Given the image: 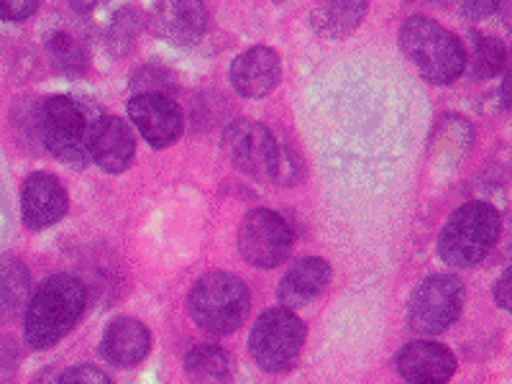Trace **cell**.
<instances>
[{"label": "cell", "mask_w": 512, "mask_h": 384, "mask_svg": "<svg viewBox=\"0 0 512 384\" xmlns=\"http://www.w3.org/2000/svg\"><path fill=\"white\" fill-rule=\"evenodd\" d=\"M223 152L231 164L256 180L297 185L303 180V167L297 154L282 144L267 126L254 121H233L223 131Z\"/></svg>", "instance_id": "6da1fadb"}, {"label": "cell", "mask_w": 512, "mask_h": 384, "mask_svg": "<svg viewBox=\"0 0 512 384\" xmlns=\"http://www.w3.org/2000/svg\"><path fill=\"white\" fill-rule=\"evenodd\" d=\"M88 305V287L75 274H52L31 297L26 310V341L31 349H52L62 341Z\"/></svg>", "instance_id": "7a4b0ae2"}, {"label": "cell", "mask_w": 512, "mask_h": 384, "mask_svg": "<svg viewBox=\"0 0 512 384\" xmlns=\"http://www.w3.org/2000/svg\"><path fill=\"white\" fill-rule=\"evenodd\" d=\"M402 54L415 64L425 82L431 85H451L466 70V49L454 31H448L428 16H410L402 24L400 36Z\"/></svg>", "instance_id": "3957f363"}, {"label": "cell", "mask_w": 512, "mask_h": 384, "mask_svg": "<svg viewBox=\"0 0 512 384\" xmlns=\"http://www.w3.org/2000/svg\"><path fill=\"white\" fill-rule=\"evenodd\" d=\"M249 308V287L231 272L203 274L187 295V313L195 320V326L210 336H228L239 331Z\"/></svg>", "instance_id": "277c9868"}, {"label": "cell", "mask_w": 512, "mask_h": 384, "mask_svg": "<svg viewBox=\"0 0 512 384\" xmlns=\"http://www.w3.org/2000/svg\"><path fill=\"white\" fill-rule=\"evenodd\" d=\"M502 221L497 208L484 200L464 203L451 213L438 239V256L448 267H477L500 239Z\"/></svg>", "instance_id": "5b68a950"}, {"label": "cell", "mask_w": 512, "mask_h": 384, "mask_svg": "<svg viewBox=\"0 0 512 384\" xmlns=\"http://www.w3.org/2000/svg\"><path fill=\"white\" fill-rule=\"evenodd\" d=\"M90 121L88 111L67 95H54L41 105L39 136L41 144L67 167L82 169L90 164L88 139H90Z\"/></svg>", "instance_id": "8992f818"}, {"label": "cell", "mask_w": 512, "mask_h": 384, "mask_svg": "<svg viewBox=\"0 0 512 384\" xmlns=\"http://www.w3.org/2000/svg\"><path fill=\"white\" fill-rule=\"evenodd\" d=\"M308 328L290 308H269L256 318L249 336L251 359L264 372H290L303 354Z\"/></svg>", "instance_id": "52a82bcc"}, {"label": "cell", "mask_w": 512, "mask_h": 384, "mask_svg": "<svg viewBox=\"0 0 512 384\" xmlns=\"http://www.w3.org/2000/svg\"><path fill=\"white\" fill-rule=\"evenodd\" d=\"M466 287L456 274H431L415 287L408 305V323L420 336H438L459 320Z\"/></svg>", "instance_id": "ba28073f"}, {"label": "cell", "mask_w": 512, "mask_h": 384, "mask_svg": "<svg viewBox=\"0 0 512 384\" xmlns=\"http://www.w3.org/2000/svg\"><path fill=\"white\" fill-rule=\"evenodd\" d=\"M295 233L285 216L274 210H251L239 228V251L251 267L274 269L285 262L292 251Z\"/></svg>", "instance_id": "9c48e42d"}, {"label": "cell", "mask_w": 512, "mask_h": 384, "mask_svg": "<svg viewBox=\"0 0 512 384\" xmlns=\"http://www.w3.org/2000/svg\"><path fill=\"white\" fill-rule=\"evenodd\" d=\"M128 116L154 149L175 144L182 136V128H185L180 105L162 93L134 95L128 100Z\"/></svg>", "instance_id": "30bf717a"}, {"label": "cell", "mask_w": 512, "mask_h": 384, "mask_svg": "<svg viewBox=\"0 0 512 384\" xmlns=\"http://www.w3.org/2000/svg\"><path fill=\"white\" fill-rule=\"evenodd\" d=\"M149 24L169 44L192 47L208 29V8L203 0H157Z\"/></svg>", "instance_id": "8fae6325"}, {"label": "cell", "mask_w": 512, "mask_h": 384, "mask_svg": "<svg viewBox=\"0 0 512 384\" xmlns=\"http://www.w3.org/2000/svg\"><path fill=\"white\" fill-rule=\"evenodd\" d=\"M90 162L98 164L108 175L126 172L136 157V141L131 128L116 116H98L90 126L88 139Z\"/></svg>", "instance_id": "7c38bea8"}, {"label": "cell", "mask_w": 512, "mask_h": 384, "mask_svg": "<svg viewBox=\"0 0 512 384\" xmlns=\"http://www.w3.org/2000/svg\"><path fill=\"white\" fill-rule=\"evenodd\" d=\"M70 208V198L62 182L49 172H34L21 187V213L31 231H41L62 221Z\"/></svg>", "instance_id": "4fadbf2b"}, {"label": "cell", "mask_w": 512, "mask_h": 384, "mask_svg": "<svg viewBox=\"0 0 512 384\" xmlns=\"http://www.w3.org/2000/svg\"><path fill=\"white\" fill-rule=\"evenodd\" d=\"M395 367L410 384H446L456 372V356L438 341H413L397 351Z\"/></svg>", "instance_id": "5bb4252c"}, {"label": "cell", "mask_w": 512, "mask_h": 384, "mask_svg": "<svg viewBox=\"0 0 512 384\" xmlns=\"http://www.w3.org/2000/svg\"><path fill=\"white\" fill-rule=\"evenodd\" d=\"M282 59L272 47H251L231 62V85L241 98H264L277 88Z\"/></svg>", "instance_id": "9a60e30c"}, {"label": "cell", "mask_w": 512, "mask_h": 384, "mask_svg": "<svg viewBox=\"0 0 512 384\" xmlns=\"http://www.w3.org/2000/svg\"><path fill=\"white\" fill-rule=\"evenodd\" d=\"M100 351L116 367H136L152 351V333H149V328L141 320L123 315V318H116L108 323Z\"/></svg>", "instance_id": "2e32d148"}, {"label": "cell", "mask_w": 512, "mask_h": 384, "mask_svg": "<svg viewBox=\"0 0 512 384\" xmlns=\"http://www.w3.org/2000/svg\"><path fill=\"white\" fill-rule=\"evenodd\" d=\"M328 282H331V267H328L326 259L305 256V259H300V262L287 269L277 297H280L282 308L300 310L313 303V300H318L328 287Z\"/></svg>", "instance_id": "e0dca14e"}, {"label": "cell", "mask_w": 512, "mask_h": 384, "mask_svg": "<svg viewBox=\"0 0 512 384\" xmlns=\"http://www.w3.org/2000/svg\"><path fill=\"white\" fill-rule=\"evenodd\" d=\"M369 0H315L310 26L323 39H346L367 16Z\"/></svg>", "instance_id": "ac0fdd59"}, {"label": "cell", "mask_w": 512, "mask_h": 384, "mask_svg": "<svg viewBox=\"0 0 512 384\" xmlns=\"http://www.w3.org/2000/svg\"><path fill=\"white\" fill-rule=\"evenodd\" d=\"M187 379L192 384H228L236 372L233 356L216 344H198L185 354Z\"/></svg>", "instance_id": "d6986e66"}, {"label": "cell", "mask_w": 512, "mask_h": 384, "mask_svg": "<svg viewBox=\"0 0 512 384\" xmlns=\"http://www.w3.org/2000/svg\"><path fill=\"white\" fill-rule=\"evenodd\" d=\"M47 49L54 64L67 75H85L88 72L90 52L80 36L70 34V31H54L47 39Z\"/></svg>", "instance_id": "ffe728a7"}, {"label": "cell", "mask_w": 512, "mask_h": 384, "mask_svg": "<svg viewBox=\"0 0 512 384\" xmlns=\"http://www.w3.org/2000/svg\"><path fill=\"white\" fill-rule=\"evenodd\" d=\"M507 49L500 39L492 36H477L472 44V52L466 54V64L472 70L474 80H489L505 70Z\"/></svg>", "instance_id": "44dd1931"}, {"label": "cell", "mask_w": 512, "mask_h": 384, "mask_svg": "<svg viewBox=\"0 0 512 384\" xmlns=\"http://www.w3.org/2000/svg\"><path fill=\"white\" fill-rule=\"evenodd\" d=\"M141 26H144V16H141L139 6H123L113 16L111 26H108V36H105L111 57H126L131 52V47H134L141 34Z\"/></svg>", "instance_id": "7402d4cb"}, {"label": "cell", "mask_w": 512, "mask_h": 384, "mask_svg": "<svg viewBox=\"0 0 512 384\" xmlns=\"http://www.w3.org/2000/svg\"><path fill=\"white\" fill-rule=\"evenodd\" d=\"M59 384H113L111 377L103 372V369L93 367V364H80V367H72L62 374Z\"/></svg>", "instance_id": "603a6c76"}, {"label": "cell", "mask_w": 512, "mask_h": 384, "mask_svg": "<svg viewBox=\"0 0 512 384\" xmlns=\"http://www.w3.org/2000/svg\"><path fill=\"white\" fill-rule=\"evenodd\" d=\"M505 6V0H459V13L469 21H482Z\"/></svg>", "instance_id": "cb8c5ba5"}, {"label": "cell", "mask_w": 512, "mask_h": 384, "mask_svg": "<svg viewBox=\"0 0 512 384\" xmlns=\"http://www.w3.org/2000/svg\"><path fill=\"white\" fill-rule=\"evenodd\" d=\"M41 0H0V21H26L36 13Z\"/></svg>", "instance_id": "d4e9b609"}, {"label": "cell", "mask_w": 512, "mask_h": 384, "mask_svg": "<svg viewBox=\"0 0 512 384\" xmlns=\"http://www.w3.org/2000/svg\"><path fill=\"white\" fill-rule=\"evenodd\" d=\"M510 280V269H505V274H502L495 285V303L500 305L502 310H510Z\"/></svg>", "instance_id": "484cf974"}, {"label": "cell", "mask_w": 512, "mask_h": 384, "mask_svg": "<svg viewBox=\"0 0 512 384\" xmlns=\"http://www.w3.org/2000/svg\"><path fill=\"white\" fill-rule=\"evenodd\" d=\"M103 0H70V6L77 8V11H90V8L100 6Z\"/></svg>", "instance_id": "4316f807"}, {"label": "cell", "mask_w": 512, "mask_h": 384, "mask_svg": "<svg viewBox=\"0 0 512 384\" xmlns=\"http://www.w3.org/2000/svg\"><path fill=\"white\" fill-rule=\"evenodd\" d=\"M277 3H280V0H277Z\"/></svg>", "instance_id": "83f0119b"}]
</instances>
